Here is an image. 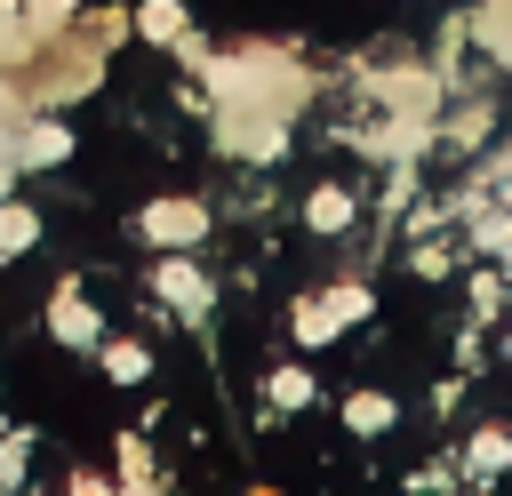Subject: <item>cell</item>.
<instances>
[{"label":"cell","instance_id":"obj_11","mask_svg":"<svg viewBox=\"0 0 512 496\" xmlns=\"http://www.w3.org/2000/svg\"><path fill=\"white\" fill-rule=\"evenodd\" d=\"M344 424H352L360 440H376V432H392V400H384V392H352V400H344Z\"/></svg>","mask_w":512,"mask_h":496},{"label":"cell","instance_id":"obj_4","mask_svg":"<svg viewBox=\"0 0 512 496\" xmlns=\"http://www.w3.org/2000/svg\"><path fill=\"white\" fill-rule=\"evenodd\" d=\"M136 232H144L152 248H200V240H208V208H200V200H152V208L136 216Z\"/></svg>","mask_w":512,"mask_h":496},{"label":"cell","instance_id":"obj_14","mask_svg":"<svg viewBox=\"0 0 512 496\" xmlns=\"http://www.w3.org/2000/svg\"><path fill=\"white\" fill-rule=\"evenodd\" d=\"M120 480H128V488H160V472H152V448H144L136 432H120Z\"/></svg>","mask_w":512,"mask_h":496},{"label":"cell","instance_id":"obj_1","mask_svg":"<svg viewBox=\"0 0 512 496\" xmlns=\"http://www.w3.org/2000/svg\"><path fill=\"white\" fill-rule=\"evenodd\" d=\"M216 88V104H272V112H296L312 88H304V64L280 56V48H240V56H208L200 72Z\"/></svg>","mask_w":512,"mask_h":496},{"label":"cell","instance_id":"obj_15","mask_svg":"<svg viewBox=\"0 0 512 496\" xmlns=\"http://www.w3.org/2000/svg\"><path fill=\"white\" fill-rule=\"evenodd\" d=\"M320 304H328V312H336L344 328H352V320H368V288H360V280H336V288H328Z\"/></svg>","mask_w":512,"mask_h":496},{"label":"cell","instance_id":"obj_21","mask_svg":"<svg viewBox=\"0 0 512 496\" xmlns=\"http://www.w3.org/2000/svg\"><path fill=\"white\" fill-rule=\"evenodd\" d=\"M488 184H496V192H512V152H496V160H488Z\"/></svg>","mask_w":512,"mask_h":496},{"label":"cell","instance_id":"obj_13","mask_svg":"<svg viewBox=\"0 0 512 496\" xmlns=\"http://www.w3.org/2000/svg\"><path fill=\"white\" fill-rule=\"evenodd\" d=\"M136 32H144V40H176V32H184V0H144V8H136Z\"/></svg>","mask_w":512,"mask_h":496},{"label":"cell","instance_id":"obj_2","mask_svg":"<svg viewBox=\"0 0 512 496\" xmlns=\"http://www.w3.org/2000/svg\"><path fill=\"white\" fill-rule=\"evenodd\" d=\"M216 144L240 160H280L288 152V112L272 104H216Z\"/></svg>","mask_w":512,"mask_h":496},{"label":"cell","instance_id":"obj_18","mask_svg":"<svg viewBox=\"0 0 512 496\" xmlns=\"http://www.w3.org/2000/svg\"><path fill=\"white\" fill-rule=\"evenodd\" d=\"M120 32H128V8H96V16H88V40H96V48H112Z\"/></svg>","mask_w":512,"mask_h":496},{"label":"cell","instance_id":"obj_9","mask_svg":"<svg viewBox=\"0 0 512 496\" xmlns=\"http://www.w3.org/2000/svg\"><path fill=\"white\" fill-rule=\"evenodd\" d=\"M304 216H312V232H344V224H352V192H344V184H320V192L304 200Z\"/></svg>","mask_w":512,"mask_h":496},{"label":"cell","instance_id":"obj_19","mask_svg":"<svg viewBox=\"0 0 512 496\" xmlns=\"http://www.w3.org/2000/svg\"><path fill=\"white\" fill-rule=\"evenodd\" d=\"M488 120H496L488 104H464V112H456V144H480V136H488Z\"/></svg>","mask_w":512,"mask_h":496},{"label":"cell","instance_id":"obj_3","mask_svg":"<svg viewBox=\"0 0 512 496\" xmlns=\"http://www.w3.org/2000/svg\"><path fill=\"white\" fill-rule=\"evenodd\" d=\"M48 336L72 344V352H96V344H104V320H96V304H88L80 280H56V296H48Z\"/></svg>","mask_w":512,"mask_h":496},{"label":"cell","instance_id":"obj_16","mask_svg":"<svg viewBox=\"0 0 512 496\" xmlns=\"http://www.w3.org/2000/svg\"><path fill=\"white\" fill-rule=\"evenodd\" d=\"M264 392H272V408H304V400H312V376H304V368H272Z\"/></svg>","mask_w":512,"mask_h":496},{"label":"cell","instance_id":"obj_20","mask_svg":"<svg viewBox=\"0 0 512 496\" xmlns=\"http://www.w3.org/2000/svg\"><path fill=\"white\" fill-rule=\"evenodd\" d=\"M496 296H504V288H496V272H480V280H472V312H496Z\"/></svg>","mask_w":512,"mask_h":496},{"label":"cell","instance_id":"obj_5","mask_svg":"<svg viewBox=\"0 0 512 496\" xmlns=\"http://www.w3.org/2000/svg\"><path fill=\"white\" fill-rule=\"evenodd\" d=\"M152 288H160V304H168V312H184V320H200V312L216 304V288H208V272H200L192 256H168V264L152 272Z\"/></svg>","mask_w":512,"mask_h":496},{"label":"cell","instance_id":"obj_6","mask_svg":"<svg viewBox=\"0 0 512 496\" xmlns=\"http://www.w3.org/2000/svg\"><path fill=\"white\" fill-rule=\"evenodd\" d=\"M8 152H16V168H64V160H72V128L32 112V120L8 136Z\"/></svg>","mask_w":512,"mask_h":496},{"label":"cell","instance_id":"obj_12","mask_svg":"<svg viewBox=\"0 0 512 496\" xmlns=\"http://www.w3.org/2000/svg\"><path fill=\"white\" fill-rule=\"evenodd\" d=\"M464 464H472L480 480H488V472H504V464H512V432H496V424H488V432H472V448H464Z\"/></svg>","mask_w":512,"mask_h":496},{"label":"cell","instance_id":"obj_8","mask_svg":"<svg viewBox=\"0 0 512 496\" xmlns=\"http://www.w3.org/2000/svg\"><path fill=\"white\" fill-rule=\"evenodd\" d=\"M96 352H104V376H112V384H144V376H152V352L128 344V336H112V344H96Z\"/></svg>","mask_w":512,"mask_h":496},{"label":"cell","instance_id":"obj_10","mask_svg":"<svg viewBox=\"0 0 512 496\" xmlns=\"http://www.w3.org/2000/svg\"><path fill=\"white\" fill-rule=\"evenodd\" d=\"M288 328H296V344H336V328H344V320H336L320 296H304V304L288 312Z\"/></svg>","mask_w":512,"mask_h":496},{"label":"cell","instance_id":"obj_22","mask_svg":"<svg viewBox=\"0 0 512 496\" xmlns=\"http://www.w3.org/2000/svg\"><path fill=\"white\" fill-rule=\"evenodd\" d=\"M0 16H24V0H0Z\"/></svg>","mask_w":512,"mask_h":496},{"label":"cell","instance_id":"obj_7","mask_svg":"<svg viewBox=\"0 0 512 496\" xmlns=\"http://www.w3.org/2000/svg\"><path fill=\"white\" fill-rule=\"evenodd\" d=\"M40 240V208H24V200H0V264L8 256H24Z\"/></svg>","mask_w":512,"mask_h":496},{"label":"cell","instance_id":"obj_17","mask_svg":"<svg viewBox=\"0 0 512 496\" xmlns=\"http://www.w3.org/2000/svg\"><path fill=\"white\" fill-rule=\"evenodd\" d=\"M24 16H32L40 32H56V40H64V32H72V16H80V0H24Z\"/></svg>","mask_w":512,"mask_h":496}]
</instances>
